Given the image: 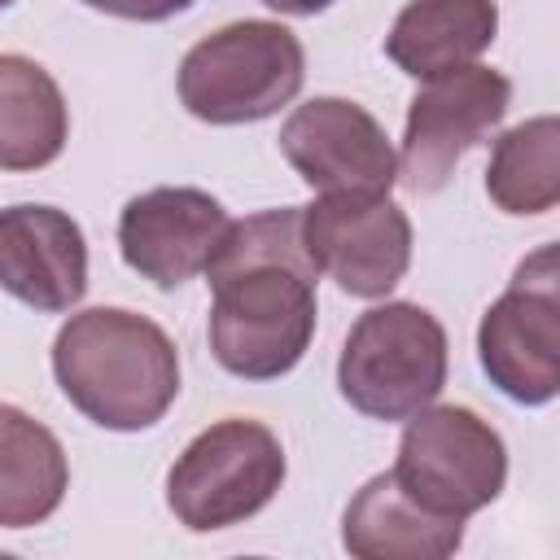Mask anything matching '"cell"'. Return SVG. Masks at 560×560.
I'll use <instances>...</instances> for the list:
<instances>
[{
  "instance_id": "1",
  "label": "cell",
  "mask_w": 560,
  "mask_h": 560,
  "mask_svg": "<svg viewBox=\"0 0 560 560\" xmlns=\"http://www.w3.org/2000/svg\"><path fill=\"white\" fill-rule=\"evenodd\" d=\"M210 350L241 381L293 372L315 337V262L302 249V206L228 223L206 262Z\"/></svg>"
},
{
  "instance_id": "2",
  "label": "cell",
  "mask_w": 560,
  "mask_h": 560,
  "mask_svg": "<svg viewBox=\"0 0 560 560\" xmlns=\"http://www.w3.org/2000/svg\"><path fill=\"white\" fill-rule=\"evenodd\" d=\"M52 376L92 424L140 433L171 411L179 394V354L149 315L92 306L61 324Z\"/></svg>"
},
{
  "instance_id": "3",
  "label": "cell",
  "mask_w": 560,
  "mask_h": 560,
  "mask_svg": "<svg viewBox=\"0 0 560 560\" xmlns=\"http://www.w3.org/2000/svg\"><path fill=\"white\" fill-rule=\"evenodd\" d=\"M306 79L302 44L289 26L245 18L197 39L179 61V101L214 127L262 122L280 114Z\"/></svg>"
},
{
  "instance_id": "4",
  "label": "cell",
  "mask_w": 560,
  "mask_h": 560,
  "mask_svg": "<svg viewBox=\"0 0 560 560\" xmlns=\"http://www.w3.org/2000/svg\"><path fill=\"white\" fill-rule=\"evenodd\" d=\"M446 385V328L416 302H385L354 319L341 359V398L372 420H407Z\"/></svg>"
},
{
  "instance_id": "5",
  "label": "cell",
  "mask_w": 560,
  "mask_h": 560,
  "mask_svg": "<svg viewBox=\"0 0 560 560\" xmlns=\"http://www.w3.org/2000/svg\"><path fill=\"white\" fill-rule=\"evenodd\" d=\"M284 481V446L258 424L228 416L201 429L166 472V503L192 534L228 529L262 512Z\"/></svg>"
},
{
  "instance_id": "6",
  "label": "cell",
  "mask_w": 560,
  "mask_h": 560,
  "mask_svg": "<svg viewBox=\"0 0 560 560\" xmlns=\"http://www.w3.org/2000/svg\"><path fill=\"white\" fill-rule=\"evenodd\" d=\"M389 477L424 512L468 521L472 512L499 499L508 481V451L503 438L477 411L455 402H429L416 416H407Z\"/></svg>"
},
{
  "instance_id": "7",
  "label": "cell",
  "mask_w": 560,
  "mask_h": 560,
  "mask_svg": "<svg viewBox=\"0 0 560 560\" xmlns=\"http://www.w3.org/2000/svg\"><path fill=\"white\" fill-rule=\"evenodd\" d=\"M477 354L490 385L525 407H542L560 389V271L556 245L529 254L499 302L481 315Z\"/></svg>"
},
{
  "instance_id": "8",
  "label": "cell",
  "mask_w": 560,
  "mask_h": 560,
  "mask_svg": "<svg viewBox=\"0 0 560 560\" xmlns=\"http://www.w3.org/2000/svg\"><path fill=\"white\" fill-rule=\"evenodd\" d=\"M302 249L350 298H385L411 262V223L389 192H319L302 206Z\"/></svg>"
},
{
  "instance_id": "9",
  "label": "cell",
  "mask_w": 560,
  "mask_h": 560,
  "mask_svg": "<svg viewBox=\"0 0 560 560\" xmlns=\"http://www.w3.org/2000/svg\"><path fill=\"white\" fill-rule=\"evenodd\" d=\"M508 105H512V83L477 61L424 79V88L407 105L398 179L411 192H438L455 175V162L503 122Z\"/></svg>"
},
{
  "instance_id": "10",
  "label": "cell",
  "mask_w": 560,
  "mask_h": 560,
  "mask_svg": "<svg viewBox=\"0 0 560 560\" xmlns=\"http://www.w3.org/2000/svg\"><path fill=\"white\" fill-rule=\"evenodd\" d=\"M280 153L315 192H389L398 158L385 127L346 96H315L280 127Z\"/></svg>"
},
{
  "instance_id": "11",
  "label": "cell",
  "mask_w": 560,
  "mask_h": 560,
  "mask_svg": "<svg viewBox=\"0 0 560 560\" xmlns=\"http://www.w3.org/2000/svg\"><path fill=\"white\" fill-rule=\"evenodd\" d=\"M228 223V210L201 188H149L122 206L118 249L136 276L175 289L206 271Z\"/></svg>"
},
{
  "instance_id": "12",
  "label": "cell",
  "mask_w": 560,
  "mask_h": 560,
  "mask_svg": "<svg viewBox=\"0 0 560 560\" xmlns=\"http://www.w3.org/2000/svg\"><path fill=\"white\" fill-rule=\"evenodd\" d=\"M0 289L44 315L79 306L88 293V241L83 228L57 206H4L0 210Z\"/></svg>"
},
{
  "instance_id": "13",
  "label": "cell",
  "mask_w": 560,
  "mask_h": 560,
  "mask_svg": "<svg viewBox=\"0 0 560 560\" xmlns=\"http://www.w3.org/2000/svg\"><path fill=\"white\" fill-rule=\"evenodd\" d=\"M464 542V521L424 512L389 472L363 481L341 516V547L359 560H442Z\"/></svg>"
},
{
  "instance_id": "14",
  "label": "cell",
  "mask_w": 560,
  "mask_h": 560,
  "mask_svg": "<svg viewBox=\"0 0 560 560\" xmlns=\"http://www.w3.org/2000/svg\"><path fill=\"white\" fill-rule=\"evenodd\" d=\"M499 31L494 0H411L398 9L385 52L411 79H438L472 66Z\"/></svg>"
},
{
  "instance_id": "15",
  "label": "cell",
  "mask_w": 560,
  "mask_h": 560,
  "mask_svg": "<svg viewBox=\"0 0 560 560\" xmlns=\"http://www.w3.org/2000/svg\"><path fill=\"white\" fill-rule=\"evenodd\" d=\"M70 486V464L52 429L13 402H0V529L48 521Z\"/></svg>"
},
{
  "instance_id": "16",
  "label": "cell",
  "mask_w": 560,
  "mask_h": 560,
  "mask_svg": "<svg viewBox=\"0 0 560 560\" xmlns=\"http://www.w3.org/2000/svg\"><path fill=\"white\" fill-rule=\"evenodd\" d=\"M70 114L57 79L22 57L0 52V171H39L61 158Z\"/></svg>"
},
{
  "instance_id": "17",
  "label": "cell",
  "mask_w": 560,
  "mask_h": 560,
  "mask_svg": "<svg viewBox=\"0 0 560 560\" xmlns=\"http://www.w3.org/2000/svg\"><path fill=\"white\" fill-rule=\"evenodd\" d=\"M486 192L503 214H542L560 201V122L538 114L494 140Z\"/></svg>"
},
{
  "instance_id": "18",
  "label": "cell",
  "mask_w": 560,
  "mask_h": 560,
  "mask_svg": "<svg viewBox=\"0 0 560 560\" xmlns=\"http://www.w3.org/2000/svg\"><path fill=\"white\" fill-rule=\"evenodd\" d=\"M96 13H109V18H127V22H166L184 9H192V0H79Z\"/></svg>"
},
{
  "instance_id": "19",
  "label": "cell",
  "mask_w": 560,
  "mask_h": 560,
  "mask_svg": "<svg viewBox=\"0 0 560 560\" xmlns=\"http://www.w3.org/2000/svg\"><path fill=\"white\" fill-rule=\"evenodd\" d=\"M267 9H276V13H289V18H315V13H324L332 0H262Z\"/></svg>"
},
{
  "instance_id": "20",
  "label": "cell",
  "mask_w": 560,
  "mask_h": 560,
  "mask_svg": "<svg viewBox=\"0 0 560 560\" xmlns=\"http://www.w3.org/2000/svg\"><path fill=\"white\" fill-rule=\"evenodd\" d=\"M9 4H13V0H0V9H9Z\"/></svg>"
}]
</instances>
